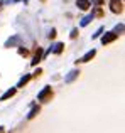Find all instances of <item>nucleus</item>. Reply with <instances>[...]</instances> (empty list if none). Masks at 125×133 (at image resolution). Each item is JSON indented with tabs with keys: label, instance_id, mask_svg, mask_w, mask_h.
<instances>
[{
	"label": "nucleus",
	"instance_id": "f257e3e1",
	"mask_svg": "<svg viewBox=\"0 0 125 133\" xmlns=\"http://www.w3.org/2000/svg\"><path fill=\"white\" fill-rule=\"evenodd\" d=\"M49 96H51V88H49V86H46V88L37 94V99H39V101H46Z\"/></svg>",
	"mask_w": 125,
	"mask_h": 133
},
{
	"label": "nucleus",
	"instance_id": "f03ea898",
	"mask_svg": "<svg viewBox=\"0 0 125 133\" xmlns=\"http://www.w3.org/2000/svg\"><path fill=\"white\" fill-rule=\"evenodd\" d=\"M110 7H112V12H115V14H120L123 10L120 0H112V2H110Z\"/></svg>",
	"mask_w": 125,
	"mask_h": 133
},
{
	"label": "nucleus",
	"instance_id": "7ed1b4c3",
	"mask_svg": "<svg viewBox=\"0 0 125 133\" xmlns=\"http://www.w3.org/2000/svg\"><path fill=\"white\" fill-rule=\"evenodd\" d=\"M115 39H117V34H115V32H108V34H107V36L102 39V42H103V44H108V42H112V41H115Z\"/></svg>",
	"mask_w": 125,
	"mask_h": 133
},
{
	"label": "nucleus",
	"instance_id": "20e7f679",
	"mask_svg": "<svg viewBox=\"0 0 125 133\" xmlns=\"http://www.w3.org/2000/svg\"><path fill=\"white\" fill-rule=\"evenodd\" d=\"M93 56H95V51H90V52H86V54L83 56V57L79 59V61H76V62H88L90 59L93 57Z\"/></svg>",
	"mask_w": 125,
	"mask_h": 133
},
{
	"label": "nucleus",
	"instance_id": "39448f33",
	"mask_svg": "<svg viewBox=\"0 0 125 133\" xmlns=\"http://www.w3.org/2000/svg\"><path fill=\"white\" fill-rule=\"evenodd\" d=\"M76 5H78L81 10H86L90 7V2H88V0H76Z\"/></svg>",
	"mask_w": 125,
	"mask_h": 133
},
{
	"label": "nucleus",
	"instance_id": "423d86ee",
	"mask_svg": "<svg viewBox=\"0 0 125 133\" xmlns=\"http://www.w3.org/2000/svg\"><path fill=\"white\" fill-rule=\"evenodd\" d=\"M78 74H79V71H76V69H74V71H71L68 76H66V79H64V81H66V83H71L74 78H78Z\"/></svg>",
	"mask_w": 125,
	"mask_h": 133
},
{
	"label": "nucleus",
	"instance_id": "0eeeda50",
	"mask_svg": "<svg viewBox=\"0 0 125 133\" xmlns=\"http://www.w3.org/2000/svg\"><path fill=\"white\" fill-rule=\"evenodd\" d=\"M19 41H20V37H19V36H15V37H12V39H9V41H7V42H5V47H10V45H14V44H17V42H19Z\"/></svg>",
	"mask_w": 125,
	"mask_h": 133
},
{
	"label": "nucleus",
	"instance_id": "6e6552de",
	"mask_svg": "<svg viewBox=\"0 0 125 133\" xmlns=\"http://www.w3.org/2000/svg\"><path fill=\"white\" fill-rule=\"evenodd\" d=\"M14 94H15V89H9V91H7V93H5V94L2 96V101L9 99V98H10V96H14Z\"/></svg>",
	"mask_w": 125,
	"mask_h": 133
},
{
	"label": "nucleus",
	"instance_id": "1a4fd4ad",
	"mask_svg": "<svg viewBox=\"0 0 125 133\" xmlns=\"http://www.w3.org/2000/svg\"><path fill=\"white\" fill-rule=\"evenodd\" d=\"M37 113H39V108H36V106H34L32 110H30V113L27 115V118H34V116H36Z\"/></svg>",
	"mask_w": 125,
	"mask_h": 133
},
{
	"label": "nucleus",
	"instance_id": "9d476101",
	"mask_svg": "<svg viewBox=\"0 0 125 133\" xmlns=\"http://www.w3.org/2000/svg\"><path fill=\"white\" fill-rule=\"evenodd\" d=\"M63 47H64V44H56V45H54V49H53V52H56V54H59V52L63 51Z\"/></svg>",
	"mask_w": 125,
	"mask_h": 133
},
{
	"label": "nucleus",
	"instance_id": "9b49d317",
	"mask_svg": "<svg viewBox=\"0 0 125 133\" xmlns=\"http://www.w3.org/2000/svg\"><path fill=\"white\" fill-rule=\"evenodd\" d=\"M29 79H30V76H24V78H22V79L19 81V88H20V86H24V84H26L27 81H29Z\"/></svg>",
	"mask_w": 125,
	"mask_h": 133
},
{
	"label": "nucleus",
	"instance_id": "f8f14e48",
	"mask_svg": "<svg viewBox=\"0 0 125 133\" xmlns=\"http://www.w3.org/2000/svg\"><path fill=\"white\" fill-rule=\"evenodd\" d=\"M91 19H93V15H88V17H85V19L81 20V25H88V24H90V20H91Z\"/></svg>",
	"mask_w": 125,
	"mask_h": 133
},
{
	"label": "nucleus",
	"instance_id": "ddd939ff",
	"mask_svg": "<svg viewBox=\"0 0 125 133\" xmlns=\"http://www.w3.org/2000/svg\"><path fill=\"white\" fill-rule=\"evenodd\" d=\"M122 30H123V25H122V24L115 27V34H117V32H122Z\"/></svg>",
	"mask_w": 125,
	"mask_h": 133
},
{
	"label": "nucleus",
	"instance_id": "4468645a",
	"mask_svg": "<svg viewBox=\"0 0 125 133\" xmlns=\"http://www.w3.org/2000/svg\"><path fill=\"white\" fill-rule=\"evenodd\" d=\"M54 37H56V30H51V32H49V39H54Z\"/></svg>",
	"mask_w": 125,
	"mask_h": 133
},
{
	"label": "nucleus",
	"instance_id": "2eb2a0df",
	"mask_svg": "<svg viewBox=\"0 0 125 133\" xmlns=\"http://www.w3.org/2000/svg\"><path fill=\"white\" fill-rule=\"evenodd\" d=\"M76 36H78V29H73V32H71V37H73V39H74Z\"/></svg>",
	"mask_w": 125,
	"mask_h": 133
},
{
	"label": "nucleus",
	"instance_id": "dca6fc26",
	"mask_svg": "<svg viewBox=\"0 0 125 133\" xmlns=\"http://www.w3.org/2000/svg\"><path fill=\"white\" fill-rule=\"evenodd\" d=\"M103 32V29H98V30H96V34H95V36H93V39H96V37H98L100 36V34H102Z\"/></svg>",
	"mask_w": 125,
	"mask_h": 133
},
{
	"label": "nucleus",
	"instance_id": "f3484780",
	"mask_svg": "<svg viewBox=\"0 0 125 133\" xmlns=\"http://www.w3.org/2000/svg\"><path fill=\"white\" fill-rule=\"evenodd\" d=\"M91 2H93V3H96V5H102L105 0H91Z\"/></svg>",
	"mask_w": 125,
	"mask_h": 133
}]
</instances>
